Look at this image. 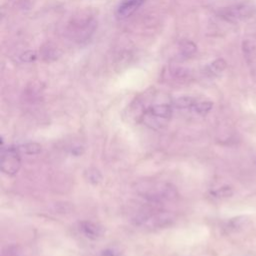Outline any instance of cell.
I'll return each mask as SVG.
<instances>
[{
	"mask_svg": "<svg viewBox=\"0 0 256 256\" xmlns=\"http://www.w3.org/2000/svg\"><path fill=\"white\" fill-rule=\"evenodd\" d=\"M20 152L17 146H7L5 147L2 142L1 152H0V167L1 171L6 175L13 176L17 174L21 167Z\"/></svg>",
	"mask_w": 256,
	"mask_h": 256,
	"instance_id": "cell-5",
	"label": "cell"
},
{
	"mask_svg": "<svg viewBox=\"0 0 256 256\" xmlns=\"http://www.w3.org/2000/svg\"><path fill=\"white\" fill-rule=\"evenodd\" d=\"M227 66V63L224 59L218 58L212 61L210 64H208L204 69V74L209 77H214L222 73Z\"/></svg>",
	"mask_w": 256,
	"mask_h": 256,
	"instance_id": "cell-9",
	"label": "cell"
},
{
	"mask_svg": "<svg viewBox=\"0 0 256 256\" xmlns=\"http://www.w3.org/2000/svg\"><path fill=\"white\" fill-rule=\"evenodd\" d=\"M40 56L45 62H53L61 56V51L57 47L51 44H47L42 47L40 51Z\"/></svg>",
	"mask_w": 256,
	"mask_h": 256,
	"instance_id": "cell-10",
	"label": "cell"
},
{
	"mask_svg": "<svg viewBox=\"0 0 256 256\" xmlns=\"http://www.w3.org/2000/svg\"><path fill=\"white\" fill-rule=\"evenodd\" d=\"M133 222L135 226L145 230L162 229L170 226L174 222V215L166 210H146L138 213L133 218Z\"/></svg>",
	"mask_w": 256,
	"mask_h": 256,
	"instance_id": "cell-4",
	"label": "cell"
},
{
	"mask_svg": "<svg viewBox=\"0 0 256 256\" xmlns=\"http://www.w3.org/2000/svg\"><path fill=\"white\" fill-rule=\"evenodd\" d=\"M173 109V105L170 102L153 101L144 106L140 121L150 129L160 130L169 123Z\"/></svg>",
	"mask_w": 256,
	"mask_h": 256,
	"instance_id": "cell-2",
	"label": "cell"
},
{
	"mask_svg": "<svg viewBox=\"0 0 256 256\" xmlns=\"http://www.w3.org/2000/svg\"><path fill=\"white\" fill-rule=\"evenodd\" d=\"M213 107V103L211 101H197L195 102L192 111L198 115H206Z\"/></svg>",
	"mask_w": 256,
	"mask_h": 256,
	"instance_id": "cell-14",
	"label": "cell"
},
{
	"mask_svg": "<svg viewBox=\"0 0 256 256\" xmlns=\"http://www.w3.org/2000/svg\"><path fill=\"white\" fill-rule=\"evenodd\" d=\"M97 27V20L88 10L80 11L72 17L67 27V33L73 41L83 43L90 39Z\"/></svg>",
	"mask_w": 256,
	"mask_h": 256,
	"instance_id": "cell-3",
	"label": "cell"
},
{
	"mask_svg": "<svg viewBox=\"0 0 256 256\" xmlns=\"http://www.w3.org/2000/svg\"><path fill=\"white\" fill-rule=\"evenodd\" d=\"M119 251L115 250L114 248H108L102 251V256H119Z\"/></svg>",
	"mask_w": 256,
	"mask_h": 256,
	"instance_id": "cell-18",
	"label": "cell"
},
{
	"mask_svg": "<svg viewBox=\"0 0 256 256\" xmlns=\"http://www.w3.org/2000/svg\"><path fill=\"white\" fill-rule=\"evenodd\" d=\"M218 14L227 21L236 22L249 17L252 14V8L247 5H236L221 9Z\"/></svg>",
	"mask_w": 256,
	"mask_h": 256,
	"instance_id": "cell-6",
	"label": "cell"
},
{
	"mask_svg": "<svg viewBox=\"0 0 256 256\" xmlns=\"http://www.w3.org/2000/svg\"><path fill=\"white\" fill-rule=\"evenodd\" d=\"M197 51V46L194 42L189 40H183L179 44V55L182 59L191 58Z\"/></svg>",
	"mask_w": 256,
	"mask_h": 256,
	"instance_id": "cell-11",
	"label": "cell"
},
{
	"mask_svg": "<svg viewBox=\"0 0 256 256\" xmlns=\"http://www.w3.org/2000/svg\"><path fill=\"white\" fill-rule=\"evenodd\" d=\"M136 193L153 204L170 202L178 197V191L174 185L160 180H144L135 186Z\"/></svg>",
	"mask_w": 256,
	"mask_h": 256,
	"instance_id": "cell-1",
	"label": "cell"
},
{
	"mask_svg": "<svg viewBox=\"0 0 256 256\" xmlns=\"http://www.w3.org/2000/svg\"><path fill=\"white\" fill-rule=\"evenodd\" d=\"M196 102V99L190 96H182L177 98L172 102L173 108H176L178 110H192L194 104Z\"/></svg>",
	"mask_w": 256,
	"mask_h": 256,
	"instance_id": "cell-12",
	"label": "cell"
},
{
	"mask_svg": "<svg viewBox=\"0 0 256 256\" xmlns=\"http://www.w3.org/2000/svg\"><path fill=\"white\" fill-rule=\"evenodd\" d=\"M18 59L21 63H31L37 59V54L35 51L28 50V51H25L22 54H20L18 56Z\"/></svg>",
	"mask_w": 256,
	"mask_h": 256,
	"instance_id": "cell-17",
	"label": "cell"
},
{
	"mask_svg": "<svg viewBox=\"0 0 256 256\" xmlns=\"http://www.w3.org/2000/svg\"><path fill=\"white\" fill-rule=\"evenodd\" d=\"M17 149L21 154L35 155V154H38L41 152L42 147L40 144H38L36 142H27V143L17 146Z\"/></svg>",
	"mask_w": 256,
	"mask_h": 256,
	"instance_id": "cell-13",
	"label": "cell"
},
{
	"mask_svg": "<svg viewBox=\"0 0 256 256\" xmlns=\"http://www.w3.org/2000/svg\"><path fill=\"white\" fill-rule=\"evenodd\" d=\"M169 73L171 77L175 80H186L189 76V71L183 67H172L169 69Z\"/></svg>",
	"mask_w": 256,
	"mask_h": 256,
	"instance_id": "cell-15",
	"label": "cell"
},
{
	"mask_svg": "<svg viewBox=\"0 0 256 256\" xmlns=\"http://www.w3.org/2000/svg\"><path fill=\"white\" fill-rule=\"evenodd\" d=\"M79 229L82 232V234L91 240H96L100 238L103 233L104 229L102 226H100L97 223H94L92 221H82L79 224Z\"/></svg>",
	"mask_w": 256,
	"mask_h": 256,
	"instance_id": "cell-8",
	"label": "cell"
},
{
	"mask_svg": "<svg viewBox=\"0 0 256 256\" xmlns=\"http://www.w3.org/2000/svg\"><path fill=\"white\" fill-rule=\"evenodd\" d=\"M146 0H121L115 9V16L119 20H124L134 14Z\"/></svg>",
	"mask_w": 256,
	"mask_h": 256,
	"instance_id": "cell-7",
	"label": "cell"
},
{
	"mask_svg": "<svg viewBox=\"0 0 256 256\" xmlns=\"http://www.w3.org/2000/svg\"><path fill=\"white\" fill-rule=\"evenodd\" d=\"M86 178L90 183L98 184L102 179V175L97 169L91 168V169H88L86 171Z\"/></svg>",
	"mask_w": 256,
	"mask_h": 256,
	"instance_id": "cell-16",
	"label": "cell"
}]
</instances>
